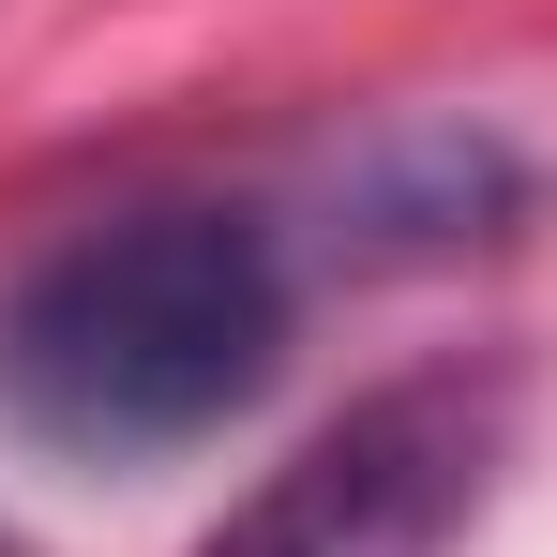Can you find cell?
I'll return each instance as SVG.
<instances>
[{"label":"cell","mask_w":557,"mask_h":557,"mask_svg":"<svg viewBox=\"0 0 557 557\" xmlns=\"http://www.w3.org/2000/svg\"><path fill=\"white\" fill-rule=\"evenodd\" d=\"M286 362V257L257 211L151 196L61 226L0 286V422L46 453H196Z\"/></svg>","instance_id":"6da1fadb"},{"label":"cell","mask_w":557,"mask_h":557,"mask_svg":"<svg viewBox=\"0 0 557 557\" xmlns=\"http://www.w3.org/2000/svg\"><path fill=\"white\" fill-rule=\"evenodd\" d=\"M497 467V407L467 376H407L347 407L317 453H286L196 557H453V528L482 512Z\"/></svg>","instance_id":"7a4b0ae2"},{"label":"cell","mask_w":557,"mask_h":557,"mask_svg":"<svg viewBox=\"0 0 557 557\" xmlns=\"http://www.w3.org/2000/svg\"><path fill=\"white\" fill-rule=\"evenodd\" d=\"M0 557H15V543H0Z\"/></svg>","instance_id":"3957f363"}]
</instances>
